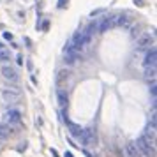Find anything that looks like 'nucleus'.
<instances>
[{
	"instance_id": "nucleus-1",
	"label": "nucleus",
	"mask_w": 157,
	"mask_h": 157,
	"mask_svg": "<svg viewBox=\"0 0 157 157\" xmlns=\"http://www.w3.org/2000/svg\"><path fill=\"white\" fill-rule=\"evenodd\" d=\"M134 145L138 147V150H140V154H141V155L155 157V141H152V140H148V138L141 136V138H138V140H136Z\"/></svg>"
},
{
	"instance_id": "nucleus-5",
	"label": "nucleus",
	"mask_w": 157,
	"mask_h": 157,
	"mask_svg": "<svg viewBox=\"0 0 157 157\" xmlns=\"http://www.w3.org/2000/svg\"><path fill=\"white\" fill-rule=\"evenodd\" d=\"M4 120L7 124H20L21 122V113L18 109H9V111L4 113Z\"/></svg>"
},
{
	"instance_id": "nucleus-17",
	"label": "nucleus",
	"mask_w": 157,
	"mask_h": 157,
	"mask_svg": "<svg viewBox=\"0 0 157 157\" xmlns=\"http://www.w3.org/2000/svg\"><path fill=\"white\" fill-rule=\"evenodd\" d=\"M9 60V51H6L4 48L0 50V62H7Z\"/></svg>"
},
{
	"instance_id": "nucleus-22",
	"label": "nucleus",
	"mask_w": 157,
	"mask_h": 157,
	"mask_svg": "<svg viewBox=\"0 0 157 157\" xmlns=\"http://www.w3.org/2000/svg\"><path fill=\"white\" fill-rule=\"evenodd\" d=\"M64 157H74V155H72V152H65Z\"/></svg>"
},
{
	"instance_id": "nucleus-15",
	"label": "nucleus",
	"mask_w": 157,
	"mask_h": 157,
	"mask_svg": "<svg viewBox=\"0 0 157 157\" xmlns=\"http://www.w3.org/2000/svg\"><path fill=\"white\" fill-rule=\"evenodd\" d=\"M95 30H97V21L90 23V25H88V27L83 30V34H85L86 37H90V39H92V36H94V32H95Z\"/></svg>"
},
{
	"instance_id": "nucleus-16",
	"label": "nucleus",
	"mask_w": 157,
	"mask_h": 157,
	"mask_svg": "<svg viewBox=\"0 0 157 157\" xmlns=\"http://www.w3.org/2000/svg\"><path fill=\"white\" fill-rule=\"evenodd\" d=\"M145 78L154 81V78H155V67H145Z\"/></svg>"
},
{
	"instance_id": "nucleus-21",
	"label": "nucleus",
	"mask_w": 157,
	"mask_h": 157,
	"mask_svg": "<svg viewBox=\"0 0 157 157\" xmlns=\"http://www.w3.org/2000/svg\"><path fill=\"white\" fill-rule=\"evenodd\" d=\"M4 37H6L7 41H13V34H11V32H4Z\"/></svg>"
},
{
	"instance_id": "nucleus-19",
	"label": "nucleus",
	"mask_w": 157,
	"mask_h": 157,
	"mask_svg": "<svg viewBox=\"0 0 157 157\" xmlns=\"http://www.w3.org/2000/svg\"><path fill=\"white\" fill-rule=\"evenodd\" d=\"M131 36H132V37H140V36H141L140 27H132V30H131Z\"/></svg>"
},
{
	"instance_id": "nucleus-11",
	"label": "nucleus",
	"mask_w": 157,
	"mask_h": 157,
	"mask_svg": "<svg viewBox=\"0 0 157 157\" xmlns=\"http://www.w3.org/2000/svg\"><path fill=\"white\" fill-rule=\"evenodd\" d=\"M154 44V36H150V34H141V36L138 37V48H148Z\"/></svg>"
},
{
	"instance_id": "nucleus-6",
	"label": "nucleus",
	"mask_w": 157,
	"mask_h": 157,
	"mask_svg": "<svg viewBox=\"0 0 157 157\" xmlns=\"http://www.w3.org/2000/svg\"><path fill=\"white\" fill-rule=\"evenodd\" d=\"M2 76L7 79V81H11V83H16V81H18V72H16V69H13L11 65H4V67H2Z\"/></svg>"
},
{
	"instance_id": "nucleus-3",
	"label": "nucleus",
	"mask_w": 157,
	"mask_h": 157,
	"mask_svg": "<svg viewBox=\"0 0 157 157\" xmlns=\"http://www.w3.org/2000/svg\"><path fill=\"white\" fill-rule=\"evenodd\" d=\"M83 147H94L97 143V134L94 129H83L81 134H79V140H78Z\"/></svg>"
},
{
	"instance_id": "nucleus-7",
	"label": "nucleus",
	"mask_w": 157,
	"mask_h": 157,
	"mask_svg": "<svg viewBox=\"0 0 157 157\" xmlns=\"http://www.w3.org/2000/svg\"><path fill=\"white\" fill-rule=\"evenodd\" d=\"M115 25V16H106V18H102V21L97 25V30H99V34H104L108 32V29H111Z\"/></svg>"
},
{
	"instance_id": "nucleus-12",
	"label": "nucleus",
	"mask_w": 157,
	"mask_h": 157,
	"mask_svg": "<svg viewBox=\"0 0 157 157\" xmlns=\"http://www.w3.org/2000/svg\"><path fill=\"white\" fill-rule=\"evenodd\" d=\"M67 101H69V95H67V92H65L64 88H57V102L58 106L62 108H67Z\"/></svg>"
},
{
	"instance_id": "nucleus-2",
	"label": "nucleus",
	"mask_w": 157,
	"mask_h": 157,
	"mask_svg": "<svg viewBox=\"0 0 157 157\" xmlns=\"http://www.w3.org/2000/svg\"><path fill=\"white\" fill-rule=\"evenodd\" d=\"M64 55H65V62L69 65L72 64H76L78 60H81V51H78L74 46L71 44V41L65 44V48H64Z\"/></svg>"
},
{
	"instance_id": "nucleus-20",
	"label": "nucleus",
	"mask_w": 157,
	"mask_h": 157,
	"mask_svg": "<svg viewBox=\"0 0 157 157\" xmlns=\"http://www.w3.org/2000/svg\"><path fill=\"white\" fill-rule=\"evenodd\" d=\"M67 2H69V0H58V9H64L65 6H67Z\"/></svg>"
},
{
	"instance_id": "nucleus-18",
	"label": "nucleus",
	"mask_w": 157,
	"mask_h": 157,
	"mask_svg": "<svg viewBox=\"0 0 157 157\" xmlns=\"http://www.w3.org/2000/svg\"><path fill=\"white\" fill-rule=\"evenodd\" d=\"M115 23H117V25H120V27H124V25H127V23H129V20L125 18V16H118V20H117Z\"/></svg>"
},
{
	"instance_id": "nucleus-9",
	"label": "nucleus",
	"mask_w": 157,
	"mask_h": 157,
	"mask_svg": "<svg viewBox=\"0 0 157 157\" xmlns=\"http://www.w3.org/2000/svg\"><path fill=\"white\" fill-rule=\"evenodd\" d=\"M155 60H157V51L155 48H152V50L147 51L143 64H145V67H155Z\"/></svg>"
},
{
	"instance_id": "nucleus-23",
	"label": "nucleus",
	"mask_w": 157,
	"mask_h": 157,
	"mask_svg": "<svg viewBox=\"0 0 157 157\" xmlns=\"http://www.w3.org/2000/svg\"><path fill=\"white\" fill-rule=\"evenodd\" d=\"M0 50H2V43H0Z\"/></svg>"
},
{
	"instance_id": "nucleus-13",
	"label": "nucleus",
	"mask_w": 157,
	"mask_h": 157,
	"mask_svg": "<svg viewBox=\"0 0 157 157\" xmlns=\"http://www.w3.org/2000/svg\"><path fill=\"white\" fill-rule=\"evenodd\" d=\"M125 155L127 157H143L134 143H127V145H125Z\"/></svg>"
},
{
	"instance_id": "nucleus-8",
	"label": "nucleus",
	"mask_w": 157,
	"mask_h": 157,
	"mask_svg": "<svg viewBox=\"0 0 157 157\" xmlns=\"http://www.w3.org/2000/svg\"><path fill=\"white\" fill-rule=\"evenodd\" d=\"M2 97H4V102H7V104H16L18 101H20V92H13V90H4L2 92Z\"/></svg>"
},
{
	"instance_id": "nucleus-4",
	"label": "nucleus",
	"mask_w": 157,
	"mask_h": 157,
	"mask_svg": "<svg viewBox=\"0 0 157 157\" xmlns=\"http://www.w3.org/2000/svg\"><path fill=\"white\" fill-rule=\"evenodd\" d=\"M90 41H92V39H90V37H86L83 32H76V34L72 36V39H71V44L78 51H81L85 46H88V44H90Z\"/></svg>"
},
{
	"instance_id": "nucleus-10",
	"label": "nucleus",
	"mask_w": 157,
	"mask_h": 157,
	"mask_svg": "<svg viewBox=\"0 0 157 157\" xmlns=\"http://www.w3.org/2000/svg\"><path fill=\"white\" fill-rule=\"evenodd\" d=\"M65 124H67V129H69V132H71V136H69V138H76V140H79V134H81V131H83V129L79 127L78 124L71 122L69 118L65 120Z\"/></svg>"
},
{
	"instance_id": "nucleus-14",
	"label": "nucleus",
	"mask_w": 157,
	"mask_h": 157,
	"mask_svg": "<svg viewBox=\"0 0 157 157\" xmlns=\"http://www.w3.org/2000/svg\"><path fill=\"white\" fill-rule=\"evenodd\" d=\"M67 79H69V71H67V69H62V71L57 72V83L58 85H62V83L67 81Z\"/></svg>"
}]
</instances>
